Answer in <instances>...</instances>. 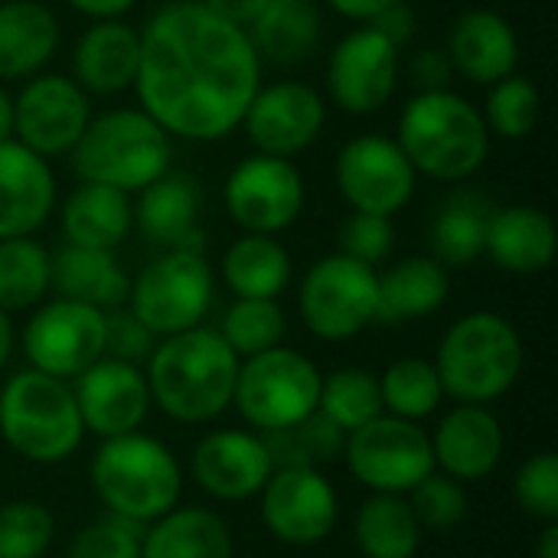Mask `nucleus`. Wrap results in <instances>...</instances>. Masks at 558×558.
Returning <instances> with one entry per match:
<instances>
[{
	"mask_svg": "<svg viewBox=\"0 0 558 558\" xmlns=\"http://www.w3.org/2000/svg\"><path fill=\"white\" fill-rule=\"evenodd\" d=\"M327 124L324 95L298 78H281L271 85H258L242 128L258 154L271 157H298L304 154Z\"/></svg>",
	"mask_w": 558,
	"mask_h": 558,
	"instance_id": "obj_18",
	"label": "nucleus"
},
{
	"mask_svg": "<svg viewBox=\"0 0 558 558\" xmlns=\"http://www.w3.org/2000/svg\"><path fill=\"white\" fill-rule=\"evenodd\" d=\"M154 347H157V337L128 311V304L105 311V356L141 366L147 363Z\"/></svg>",
	"mask_w": 558,
	"mask_h": 558,
	"instance_id": "obj_47",
	"label": "nucleus"
},
{
	"mask_svg": "<svg viewBox=\"0 0 558 558\" xmlns=\"http://www.w3.org/2000/svg\"><path fill=\"white\" fill-rule=\"evenodd\" d=\"M379 392H383V412L396 415V418H405V422L432 418L445 402L438 369L425 356L392 360L379 373Z\"/></svg>",
	"mask_w": 558,
	"mask_h": 558,
	"instance_id": "obj_36",
	"label": "nucleus"
},
{
	"mask_svg": "<svg viewBox=\"0 0 558 558\" xmlns=\"http://www.w3.org/2000/svg\"><path fill=\"white\" fill-rule=\"evenodd\" d=\"M13 137V95L0 85V144Z\"/></svg>",
	"mask_w": 558,
	"mask_h": 558,
	"instance_id": "obj_55",
	"label": "nucleus"
},
{
	"mask_svg": "<svg viewBox=\"0 0 558 558\" xmlns=\"http://www.w3.org/2000/svg\"><path fill=\"white\" fill-rule=\"evenodd\" d=\"M59 20L39 0L0 3V82H26L59 49Z\"/></svg>",
	"mask_w": 558,
	"mask_h": 558,
	"instance_id": "obj_26",
	"label": "nucleus"
},
{
	"mask_svg": "<svg viewBox=\"0 0 558 558\" xmlns=\"http://www.w3.org/2000/svg\"><path fill=\"white\" fill-rule=\"evenodd\" d=\"M432 363L448 399L490 405L504 399L523 373V337L504 314L471 311L445 330Z\"/></svg>",
	"mask_w": 558,
	"mask_h": 558,
	"instance_id": "obj_5",
	"label": "nucleus"
},
{
	"mask_svg": "<svg viewBox=\"0 0 558 558\" xmlns=\"http://www.w3.org/2000/svg\"><path fill=\"white\" fill-rule=\"evenodd\" d=\"M258 517L271 539L307 549L333 533L340 497L320 468H275L258 494Z\"/></svg>",
	"mask_w": 558,
	"mask_h": 558,
	"instance_id": "obj_15",
	"label": "nucleus"
},
{
	"mask_svg": "<svg viewBox=\"0 0 558 558\" xmlns=\"http://www.w3.org/2000/svg\"><path fill=\"white\" fill-rule=\"evenodd\" d=\"M422 536L409 497L399 494H369L353 517V539L363 558H415Z\"/></svg>",
	"mask_w": 558,
	"mask_h": 558,
	"instance_id": "obj_35",
	"label": "nucleus"
},
{
	"mask_svg": "<svg viewBox=\"0 0 558 558\" xmlns=\"http://www.w3.org/2000/svg\"><path fill=\"white\" fill-rule=\"evenodd\" d=\"M343 461L353 481L369 494L405 497L428 474H435L428 432L418 422H405L386 412L347 435Z\"/></svg>",
	"mask_w": 558,
	"mask_h": 558,
	"instance_id": "obj_11",
	"label": "nucleus"
},
{
	"mask_svg": "<svg viewBox=\"0 0 558 558\" xmlns=\"http://www.w3.org/2000/svg\"><path fill=\"white\" fill-rule=\"evenodd\" d=\"M324 82L330 105L343 114H376L399 88V46L373 26H356L330 49Z\"/></svg>",
	"mask_w": 558,
	"mask_h": 558,
	"instance_id": "obj_17",
	"label": "nucleus"
},
{
	"mask_svg": "<svg viewBox=\"0 0 558 558\" xmlns=\"http://www.w3.org/2000/svg\"><path fill=\"white\" fill-rule=\"evenodd\" d=\"M56 173L20 141L0 144V239L36 235L56 209Z\"/></svg>",
	"mask_w": 558,
	"mask_h": 558,
	"instance_id": "obj_22",
	"label": "nucleus"
},
{
	"mask_svg": "<svg viewBox=\"0 0 558 558\" xmlns=\"http://www.w3.org/2000/svg\"><path fill=\"white\" fill-rule=\"evenodd\" d=\"M141 536L144 526L108 513L69 539L65 558H141Z\"/></svg>",
	"mask_w": 558,
	"mask_h": 558,
	"instance_id": "obj_45",
	"label": "nucleus"
},
{
	"mask_svg": "<svg viewBox=\"0 0 558 558\" xmlns=\"http://www.w3.org/2000/svg\"><path fill=\"white\" fill-rule=\"evenodd\" d=\"M245 33L262 65H301L320 46V7L314 0H262Z\"/></svg>",
	"mask_w": 558,
	"mask_h": 558,
	"instance_id": "obj_28",
	"label": "nucleus"
},
{
	"mask_svg": "<svg viewBox=\"0 0 558 558\" xmlns=\"http://www.w3.org/2000/svg\"><path fill=\"white\" fill-rule=\"evenodd\" d=\"M291 255L275 235L242 232L222 255V281L235 298L278 301L291 284Z\"/></svg>",
	"mask_w": 558,
	"mask_h": 558,
	"instance_id": "obj_34",
	"label": "nucleus"
},
{
	"mask_svg": "<svg viewBox=\"0 0 558 558\" xmlns=\"http://www.w3.org/2000/svg\"><path fill=\"white\" fill-rule=\"evenodd\" d=\"M199 213H203L199 180L183 170H167L137 193L134 226L144 232L147 242L160 248H173L193 229H199Z\"/></svg>",
	"mask_w": 558,
	"mask_h": 558,
	"instance_id": "obj_30",
	"label": "nucleus"
},
{
	"mask_svg": "<svg viewBox=\"0 0 558 558\" xmlns=\"http://www.w3.org/2000/svg\"><path fill=\"white\" fill-rule=\"evenodd\" d=\"M137 33L134 92L170 137L213 144L242 128L262 85V59L242 26L199 0H167Z\"/></svg>",
	"mask_w": 558,
	"mask_h": 558,
	"instance_id": "obj_1",
	"label": "nucleus"
},
{
	"mask_svg": "<svg viewBox=\"0 0 558 558\" xmlns=\"http://www.w3.org/2000/svg\"><path fill=\"white\" fill-rule=\"evenodd\" d=\"M271 471L275 464L258 432H242V428L206 432L190 454L193 484L219 504H242L258 497Z\"/></svg>",
	"mask_w": 558,
	"mask_h": 558,
	"instance_id": "obj_20",
	"label": "nucleus"
},
{
	"mask_svg": "<svg viewBox=\"0 0 558 558\" xmlns=\"http://www.w3.org/2000/svg\"><path fill=\"white\" fill-rule=\"evenodd\" d=\"M98 504L121 520L147 526L180 504L183 468L177 454L144 432L105 438L88 468Z\"/></svg>",
	"mask_w": 558,
	"mask_h": 558,
	"instance_id": "obj_4",
	"label": "nucleus"
},
{
	"mask_svg": "<svg viewBox=\"0 0 558 558\" xmlns=\"http://www.w3.org/2000/svg\"><path fill=\"white\" fill-rule=\"evenodd\" d=\"M428 438H432L435 471L461 484H477L490 477L507 451L504 422L497 418V412H490V405L458 402Z\"/></svg>",
	"mask_w": 558,
	"mask_h": 558,
	"instance_id": "obj_21",
	"label": "nucleus"
},
{
	"mask_svg": "<svg viewBox=\"0 0 558 558\" xmlns=\"http://www.w3.org/2000/svg\"><path fill=\"white\" fill-rule=\"evenodd\" d=\"M134 229L128 193L101 183H78L62 203V235L72 245L114 252Z\"/></svg>",
	"mask_w": 558,
	"mask_h": 558,
	"instance_id": "obj_32",
	"label": "nucleus"
},
{
	"mask_svg": "<svg viewBox=\"0 0 558 558\" xmlns=\"http://www.w3.org/2000/svg\"><path fill=\"white\" fill-rule=\"evenodd\" d=\"M222 203L229 219L242 232L278 235L301 219L307 203V183L294 160L255 150L229 170Z\"/></svg>",
	"mask_w": 558,
	"mask_h": 558,
	"instance_id": "obj_12",
	"label": "nucleus"
},
{
	"mask_svg": "<svg viewBox=\"0 0 558 558\" xmlns=\"http://www.w3.org/2000/svg\"><path fill=\"white\" fill-rule=\"evenodd\" d=\"M13 347H16V330H13V314L0 311V373L3 366L10 363L13 356Z\"/></svg>",
	"mask_w": 558,
	"mask_h": 558,
	"instance_id": "obj_53",
	"label": "nucleus"
},
{
	"mask_svg": "<svg viewBox=\"0 0 558 558\" xmlns=\"http://www.w3.org/2000/svg\"><path fill=\"white\" fill-rule=\"evenodd\" d=\"M20 347L33 369L69 383L105 356V311L69 298L36 304Z\"/></svg>",
	"mask_w": 558,
	"mask_h": 558,
	"instance_id": "obj_14",
	"label": "nucleus"
},
{
	"mask_svg": "<svg viewBox=\"0 0 558 558\" xmlns=\"http://www.w3.org/2000/svg\"><path fill=\"white\" fill-rule=\"evenodd\" d=\"M72 10H78L88 20H121L134 10L137 0H65Z\"/></svg>",
	"mask_w": 558,
	"mask_h": 558,
	"instance_id": "obj_52",
	"label": "nucleus"
},
{
	"mask_svg": "<svg viewBox=\"0 0 558 558\" xmlns=\"http://www.w3.org/2000/svg\"><path fill=\"white\" fill-rule=\"evenodd\" d=\"M262 438L268 445L275 468H324L343 458V445H347V432L337 428L320 412L307 415L291 428L268 432Z\"/></svg>",
	"mask_w": 558,
	"mask_h": 558,
	"instance_id": "obj_39",
	"label": "nucleus"
},
{
	"mask_svg": "<svg viewBox=\"0 0 558 558\" xmlns=\"http://www.w3.org/2000/svg\"><path fill=\"white\" fill-rule=\"evenodd\" d=\"M396 144L418 177L464 183L484 167L490 154V131L481 108L464 95L451 88L415 92L402 105Z\"/></svg>",
	"mask_w": 558,
	"mask_h": 558,
	"instance_id": "obj_3",
	"label": "nucleus"
},
{
	"mask_svg": "<svg viewBox=\"0 0 558 558\" xmlns=\"http://www.w3.org/2000/svg\"><path fill=\"white\" fill-rule=\"evenodd\" d=\"M333 7V13H340L343 20H353L360 26L373 23L386 7H392L396 0H327Z\"/></svg>",
	"mask_w": 558,
	"mask_h": 558,
	"instance_id": "obj_50",
	"label": "nucleus"
},
{
	"mask_svg": "<svg viewBox=\"0 0 558 558\" xmlns=\"http://www.w3.org/2000/svg\"><path fill=\"white\" fill-rule=\"evenodd\" d=\"M216 275L206 255L163 248L131 278L128 311L157 337H173L203 324L213 307Z\"/></svg>",
	"mask_w": 558,
	"mask_h": 558,
	"instance_id": "obj_9",
	"label": "nucleus"
},
{
	"mask_svg": "<svg viewBox=\"0 0 558 558\" xmlns=\"http://www.w3.org/2000/svg\"><path fill=\"white\" fill-rule=\"evenodd\" d=\"M317 412L330 418L337 428L347 435L376 415H383V392H379V376L360 366H343L324 376L320 383V402Z\"/></svg>",
	"mask_w": 558,
	"mask_h": 558,
	"instance_id": "obj_38",
	"label": "nucleus"
},
{
	"mask_svg": "<svg viewBox=\"0 0 558 558\" xmlns=\"http://www.w3.org/2000/svg\"><path fill=\"white\" fill-rule=\"evenodd\" d=\"M141 65V33L124 20H92L72 49V78L88 95H121L134 88Z\"/></svg>",
	"mask_w": 558,
	"mask_h": 558,
	"instance_id": "obj_24",
	"label": "nucleus"
},
{
	"mask_svg": "<svg viewBox=\"0 0 558 558\" xmlns=\"http://www.w3.org/2000/svg\"><path fill=\"white\" fill-rule=\"evenodd\" d=\"M49 291L98 311H114L128 304L131 278L114 262V252L65 242L62 248L49 252Z\"/></svg>",
	"mask_w": 558,
	"mask_h": 558,
	"instance_id": "obj_27",
	"label": "nucleus"
},
{
	"mask_svg": "<svg viewBox=\"0 0 558 558\" xmlns=\"http://www.w3.org/2000/svg\"><path fill=\"white\" fill-rule=\"evenodd\" d=\"M49 294V248L33 235L0 239V311L20 314Z\"/></svg>",
	"mask_w": 558,
	"mask_h": 558,
	"instance_id": "obj_37",
	"label": "nucleus"
},
{
	"mask_svg": "<svg viewBox=\"0 0 558 558\" xmlns=\"http://www.w3.org/2000/svg\"><path fill=\"white\" fill-rule=\"evenodd\" d=\"M481 114H484V124H487L490 137L497 134L504 141H523L539 124L543 95H539L533 78L513 72V75L487 85V101H484Z\"/></svg>",
	"mask_w": 558,
	"mask_h": 558,
	"instance_id": "obj_41",
	"label": "nucleus"
},
{
	"mask_svg": "<svg viewBox=\"0 0 558 558\" xmlns=\"http://www.w3.org/2000/svg\"><path fill=\"white\" fill-rule=\"evenodd\" d=\"M451 275L432 255H409L379 275L376 324H412L438 314L448 304Z\"/></svg>",
	"mask_w": 558,
	"mask_h": 558,
	"instance_id": "obj_29",
	"label": "nucleus"
},
{
	"mask_svg": "<svg viewBox=\"0 0 558 558\" xmlns=\"http://www.w3.org/2000/svg\"><path fill=\"white\" fill-rule=\"evenodd\" d=\"M239 356L213 327H193L157 340L144 376L150 402L180 425L216 422L235 392Z\"/></svg>",
	"mask_w": 558,
	"mask_h": 558,
	"instance_id": "obj_2",
	"label": "nucleus"
},
{
	"mask_svg": "<svg viewBox=\"0 0 558 558\" xmlns=\"http://www.w3.org/2000/svg\"><path fill=\"white\" fill-rule=\"evenodd\" d=\"M288 333V317L271 298H235L219 324V337L232 347L239 360L281 347Z\"/></svg>",
	"mask_w": 558,
	"mask_h": 558,
	"instance_id": "obj_40",
	"label": "nucleus"
},
{
	"mask_svg": "<svg viewBox=\"0 0 558 558\" xmlns=\"http://www.w3.org/2000/svg\"><path fill=\"white\" fill-rule=\"evenodd\" d=\"M206 10H213L216 16H222V20H229V23H235V26H248L252 23V16L258 13V7H262V0H199Z\"/></svg>",
	"mask_w": 558,
	"mask_h": 558,
	"instance_id": "obj_51",
	"label": "nucleus"
},
{
	"mask_svg": "<svg viewBox=\"0 0 558 558\" xmlns=\"http://www.w3.org/2000/svg\"><path fill=\"white\" fill-rule=\"evenodd\" d=\"M324 373L294 347H271L239 363L232 405L242 422L258 432H281L317 412Z\"/></svg>",
	"mask_w": 558,
	"mask_h": 558,
	"instance_id": "obj_8",
	"label": "nucleus"
},
{
	"mask_svg": "<svg viewBox=\"0 0 558 558\" xmlns=\"http://www.w3.org/2000/svg\"><path fill=\"white\" fill-rule=\"evenodd\" d=\"M445 52L461 78L474 85H494L517 72L520 36L504 13L474 7L451 23Z\"/></svg>",
	"mask_w": 558,
	"mask_h": 558,
	"instance_id": "obj_23",
	"label": "nucleus"
},
{
	"mask_svg": "<svg viewBox=\"0 0 558 558\" xmlns=\"http://www.w3.org/2000/svg\"><path fill=\"white\" fill-rule=\"evenodd\" d=\"M513 500L517 507L539 520V523H558V454L539 451L526 458L513 474Z\"/></svg>",
	"mask_w": 558,
	"mask_h": 558,
	"instance_id": "obj_44",
	"label": "nucleus"
},
{
	"mask_svg": "<svg viewBox=\"0 0 558 558\" xmlns=\"http://www.w3.org/2000/svg\"><path fill=\"white\" fill-rule=\"evenodd\" d=\"M366 26H373V29H379L392 46H405L412 36H415V10L405 3V0H396L392 7H386L373 23H366Z\"/></svg>",
	"mask_w": 558,
	"mask_h": 558,
	"instance_id": "obj_49",
	"label": "nucleus"
},
{
	"mask_svg": "<svg viewBox=\"0 0 558 558\" xmlns=\"http://www.w3.org/2000/svg\"><path fill=\"white\" fill-rule=\"evenodd\" d=\"M497 206L490 196L477 190H454L435 213L428 226V248L432 258L441 262L448 271L451 268H468L484 255V239H487V222Z\"/></svg>",
	"mask_w": 558,
	"mask_h": 558,
	"instance_id": "obj_33",
	"label": "nucleus"
},
{
	"mask_svg": "<svg viewBox=\"0 0 558 558\" xmlns=\"http://www.w3.org/2000/svg\"><path fill=\"white\" fill-rule=\"evenodd\" d=\"M558 229L553 216L536 206H497L487 222L484 255L510 275H543L553 268Z\"/></svg>",
	"mask_w": 558,
	"mask_h": 558,
	"instance_id": "obj_25",
	"label": "nucleus"
},
{
	"mask_svg": "<svg viewBox=\"0 0 558 558\" xmlns=\"http://www.w3.org/2000/svg\"><path fill=\"white\" fill-rule=\"evenodd\" d=\"M536 558H558V523H543L536 539Z\"/></svg>",
	"mask_w": 558,
	"mask_h": 558,
	"instance_id": "obj_54",
	"label": "nucleus"
},
{
	"mask_svg": "<svg viewBox=\"0 0 558 558\" xmlns=\"http://www.w3.org/2000/svg\"><path fill=\"white\" fill-rule=\"evenodd\" d=\"M298 311L304 327L324 343H347L376 324L379 275L376 268L333 252L317 258L298 288Z\"/></svg>",
	"mask_w": 558,
	"mask_h": 558,
	"instance_id": "obj_10",
	"label": "nucleus"
},
{
	"mask_svg": "<svg viewBox=\"0 0 558 558\" xmlns=\"http://www.w3.org/2000/svg\"><path fill=\"white\" fill-rule=\"evenodd\" d=\"M173 137L144 108H114L92 114L78 144L72 147V170L82 183L141 193L170 170Z\"/></svg>",
	"mask_w": 558,
	"mask_h": 558,
	"instance_id": "obj_7",
	"label": "nucleus"
},
{
	"mask_svg": "<svg viewBox=\"0 0 558 558\" xmlns=\"http://www.w3.org/2000/svg\"><path fill=\"white\" fill-rule=\"evenodd\" d=\"M72 396L85 435H95L101 441L141 432L154 405L144 369L111 356H101L85 373H78L72 383Z\"/></svg>",
	"mask_w": 558,
	"mask_h": 558,
	"instance_id": "obj_19",
	"label": "nucleus"
},
{
	"mask_svg": "<svg viewBox=\"0 0 558 558\" xmlns=\"http://www.w3.org/2000/svg\"><path fill=\"white\" fill-rule=\"evenodd\" d=\"M451 75H454V69H451V59L445 49H422L409 62V78L418 92H441V88H448Z\"/></svg>",
	"mask_w": 558,
	"mask_h": 558,
	"instance_id": "obj_48",
	"label": "nucleus"
},
{
	"mask_svg": "<svg viewBox=\"0 0 558 558\" xmlns=\"http://www.w3.org/2000/svg\"><path fill=\"white\" fill-rule=\"evenodd\" d=\"M337 245L343 255L376 268L383 262H389L392 248H396V226L386 216H369V213H353L340 222L337 232Z\"/></svg>",
	"mask_w": 558,
	"mask_h": 558,
	"instance_id": "obj_46",
	"label": "nucleus"
},
{
	"mask_svg": "<svg viewBox=\"0 0 558 558\" xmlns=\"http://www.w3.org/2000/svg\"><path fill=\"white\" fill-rule=\"evenodd\" d=\"M0 438L29 464H62L85 438V425L65 379L20 369L0 386Z\"/></svg>",
	"mask_w": 558,
	"mask_h": 558,
	"instance_id": "obj_6",
	"label": "nucleus"
},
{
	"mask_svg": "<svg viewBox=\"0 0 558 558\" xmlns=\"http://www.w3.org/2000/svg\"><path fill=\"white\" fill-rule=\"evenodd\" d=\"M141 558H235V543L216 510L177 504L144 526Z\"/></svg>",
	"mask_w": 558,
	"mask_h": 558,
	"instance_id": "obj_31",
	"label": "nucleus"
},
{
	"mask_svg": "<svg viewBox=\"0 0 558 558\" xmlns=\"http://www.w3.org/2000/svg\"><path fill=\"white\" fill-rule=\"evenodd\" d=\"M56 539V517L46 504L20 497L0 504V558H43Z\"/></svg>",
	"mask_w": 558,
	"mask_h": 558,
	"instance_id": "obj_42",
	"label": "nucleus"
},
{
	"mask_svg": "<svg viewBox=\"0 0 558 558\" xmlns=\"http://www.w3.org/2000/svg\"><path fill=\"white\" fill-rule=\"evenodd\" d=\"M409 507L415 510L422 530H454L468 520V510H471V500H468V490L461 481L435 471L428 474L418 487H412L409 494Z\"/></svg>",
	"mask_w": 558,
	"mask_h": 558,
	"instance_id": "obj_43",
	"label": "nucleus"
},
{
	"mask_svg": "<svg viewBox=\"0 0 558 558\" xmlns=\"http://www.w3.org/2000/svg\"><path fill=\"white\" fill-rule=\"evenodd\" d=\"M92 121V95L59 72H36L13 95V141L52 160L72 154Z\"/></svg>",
	"mask_w": 558,
	"mask_h": 558,
	"instance_id": "obj_16",
	"label": "nucleus"
},
{
	"mask_svg": "<svg viewBox=\"0 0 558 558\" xmlns=\"http://www.w3.org/2000/svg\"><path fill=\"white\" fill-rule=\"evenodd\" d=\"M333 183L353 213L392 219L412 203L418 173L396 144V137L360 134L337 150Z\"/></svg>",
	"mask_w": 558,
	"mask_h": 558,
	"instance_id": "obj_13",
	"label": "nucleus"
}]
</instances>
